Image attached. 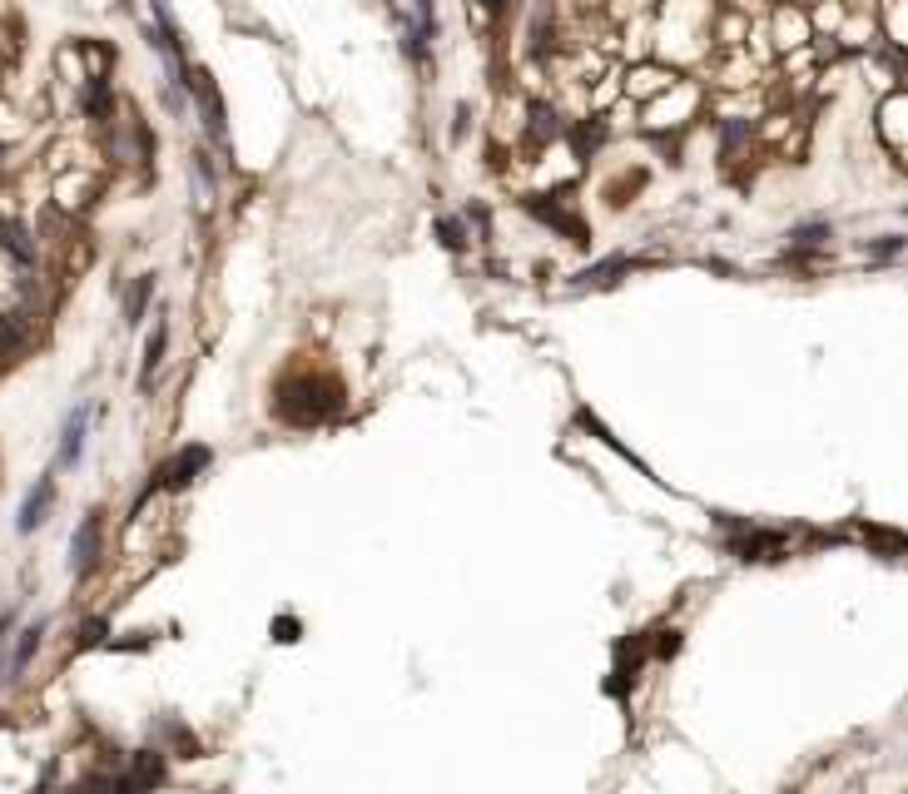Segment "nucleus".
<instances>
[{"label":"nucleus","instance_id":"20","mask_svg":"<svg viewBox=\"0 0 908 794\" xmlns=\"http://www.w3.org/2000/svg\"><path fill=\"white\" fill-rule=\"evenodd\" d=\"M904 249V239H884V244H874V259H894Z\"/></svg>","mask_w":908,"mask_h":794},{"label":"nucleus","instance_id":"5","mask_svg":"<svg viewBox=\"0 0 908 794\" xmlns=\"http://www.w3.org/2000/svg\"><path fill=\"white\" fill-rule=\"evenodd\" d=\"M526 209H531V219H541V224H551V229H561L571 244H586V229H581V219H571L556 199H526Z\"/></svg>","mask_w":908,"mask_h":794},{"label":"nucleus","instance_id":"13","mask_svg":"<svg viewBox=\"0 0 908 794\" xmlns=\"http://www.w3.org/2000/svg\"><path fill=\"white\" fill-rule=\"evenodd\" d=\"M601 139H606V125H601V120H596V125H581V130H576V154L586 159V154H591Z\"/></svg>","mask_w":908,"mask_h":794},{"label":"nucleus","instance_id":"19","mask_svg":"<svg viewBox=\"0 0 908 794\" xmlns=\"http://www.w3.org/2000/svg\"><path fill=\"white\" fill-rule=\"evenodd\" d=\"M745 134H750V125H745V120H735V125H725V149H735V144H740V139H745Z\"/></svg>","mask_w":908,"mask_h":794},{"label":"nucleus","instance_id":"3","mask_svg":"<svg viewBox=\"0 0 908 794\" xmlns=\"http://www.w3.org/2000/svg\"><path fill=\"white\" fill-rule=\"evenodd\" d=\"M50 507H55V477L45 472V477H40L30 492H25V502H20V517H15V531H25V536H30L35 527H45V522H50Z\"/></svg>","mask_w":908,"mask_h":794},{"label":"nucleus","instance_id":"4","mask_svg":"<svg viewBox=\"0 0 908 794\" xmlns=\"http://www.w3.org/2000/svg\"><path fill=\"white\" fill-rule=\"evenodd\" d=\"M85 432H90V407L80 402V407H70V412H65V427H60V457H55V467H75V462L85 457Z\"/></svg>","mask_w":908,"mask_h":794},{"label":"nucleus","instance_id":"17","mask_svg":"<svg viewBox=\"0 0 908 794\" xmlns=\"http://www.w3.org/2000/svg\"><path fill=\"white\" fill-rule=\"evenodd\" d=\"M100 641H105V621L95 616V621H85V626H80V641H75V646H80V651H90V646H100Z\"/></svg>","mask_w":908,"mask_h":794},{"label":"nucleus","instance_id":"9","mask_svg":"<svg viewBox=\"0 0 908 794\" xmlns=\"http://www.w3.org/2000/svg\"><path fill=\"white\" fill-rule=\"evenodd\" d=\"M0 234H5V249H10V259H15V264H20V268L35 264V244H30L25 224H15V219H10V224H5Z\"/></svg>","mask_w":908,"mask_h":794},{"label":"nucleus","instance_id":"15","mask_svg":"<svg viewBox=\"0 0 908 794\" xmlns=\"http://www.w3.org/2000/svg\"><path fill=\"white\" fill-rule=\"evenodd\" d=\"M437 239H442L447 249H462V244H467V234H462L457 219H437Z\"/></svg>","mask_w":908,"mask_h":794},{"label":"nucleus","instance_id":"8","mask_svg":"<svg viewBox=\"0 0 908 794\" xmlns=\"http://www.w3.org/2000/svg\"><path fill=\"white\" fill-rule=\"evenodd\" d=\"M164 343H169V323L159 318V323H154V333H149V343H144V368H139V388H149V383H154V368L164 363Z\"/></svg>","mask_w":908,"mask_h":794},{"label":"nucleus","instance_id":"10","mask_svg":"<svg viewBox=\"0 0 908 794\" xmlns=\"http://www.w3.org/2000/svg\"><path fill=\"white\" fill-rule=\"evenodd\" d=\"M149 293H154V278H134V288L125 293V323L139 328V318H144V308H149Z\"/></svg>","mask_w":908,"mask_h":794},{"label":"nucleus","instance_id":"12","mask_svg":"<svg viewBox=\"0 0 908 794\" xmlns=\"http://www.w3.org/2000/svg\"><path fill=\"white\" fill-rule=\"evenodd\" d=\"M824 239H829V224H804V229L789 234V249H814V244H824Z\"/></svg>","mask_w":908,"mask_h":794},{"label":"nucleus","instance_id":"1","mask_svg":"<svg viewBox=\"0 0 908 794\" xmlns=\"http://www.w3.org/2000/svg\"><path fill=\"white\" fill-rule=\"evenodd\" d=\"M209 462H214V452H209L204 442H199V447H179V452H174V457L159 467V487H169V492H184V487H189V482H194V477H199Z\"/></svg>","mask_w":908,"mask_h":794},{"label":"nucleus","instance_id":"7","mask_svg":"<svg viewBox=\"0 0 908 794\" xmlns=\"http://www.w3.org/2000/svg\"><path fill=\"white\" fill-rule=\"evenodd\" d=\"M25 338H30V318L20 308L15 313H0V363H10L25 348Z\"/></svg>","mask_w":908,"mask_h":794},{"label":"nucleus","instance_id":"22","mask_svg":"<svg viewBox=\"0 0 908 794\" xmlns=\"http://www.w3.org/2000/svg\"><path fill=\"white\" fill-rule=\"evenodd\" d=\"M0 159H5V144H0Z\"/></svg>","mask_w":908,"mask_h":794},{"label":"nucleus","instance_id":"18","mask_svg":"<svg viewBox=\"0 0 908 794\" xmlns=\"http://www.w3.org/2000/svg\"><path fill=\"white\" fill-rule=\"evenodd\" d=\"M273 636H278V641H298V621H293V616H278V621H273Z\"/></svg>","mask_w":908,"mask_h":794},{"label":"nucleus","instance_id":"6","mask_svg":"<svg viewBox=\"0 0 908 794\" xmlns=\"http://www.w3.org/2000/svg\"><path fill=\"white\" fill-rule=\"evenodd\" d=\"M40 636H45V621H30V626L15 636V646H10V656H5V675H0V680H20V675H25L30 656L40 651Z\"/></svg>","mask_w":908,"mask_h":794},{"label":"nucleus","instance_id":"21","mask_svg":"<svg viewBox=\"0 0 908 794\" xmlns=\"http://www.w3.org/2000/svg\"><path fill=\"white\" fill-rule=\"evenodd\" d=\"M660 656H675L680 651V631H670V636H660V646H655Z\"/></svg>","mask_w":908,"mask_h":794},{"label":"nucleus","instance_id":"2","mask_svg":"<svg viewBox=\"0 0 908 794\" xmlns=\"http://www.w3.org/2000/svg\"><path fill=\"white\" fill-rule=\"evenodd\" d=\"M100 531H105V517L90 512V517L75 527V536H70V571H75L80 581L100 566Z\"/></svg>","mask_w":908,"mask_h":794},{"label":"nucleus","instance_id":"16","mask_svg":"<svg viewBox=\"0 0 908 794\" xmlns=\"http://www.w3.org/2000/svg\"><path fill=\"white\" fill-rule=\"evenodd\" d=\"M621 268H626V259H606V264L586 268V273H581V283H611V273H621Z\"/></svg>","mask_w":908,"mask_h":794},{"label":"nucleus","instance_id":"14","mask_svg":"<svg viewBox=\"0 0 908 794\" xmlns=\"http://www.w3.org/2000/svg\"><path fill=\"white\" fill-rule=\"evenodd\" d=\"M85 110H90V115H105V110H110V85H105V80H95V85L85 90Z\"/></svg>","mask_w":908,"mask_h":794},{"label":"nucleus","instance_id":"11","mask_svg":"<svg viewBox=\"0 0 908 794\" xmlns=\"http://www.w3.org/2000/svg\"><path fill=\"white\" fill-rule=\"evenodd\" d=\"M531 130H536V139H556V134H561L556 110H546V105H531Z\"/></svg>","mask_w":908,"mask_h":794}]
</instances>
